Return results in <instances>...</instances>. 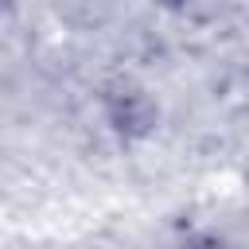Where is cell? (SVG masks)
I'll use <instances>...</instances> for the list:
<instances>
[{"mask_svg": "<svg viewBox=\"0 0 249 249\" xmlns=\"http://www.w3.org/2000/svg\"><path fill=\"white\" fill-rule=\"evenodd\" d=\"M183 249H233L226 237H198V241H191V245H183Z\"/></svg>", "mask_w": 249, "mask_h": 249, "instance_id": "3957f363", "label": "cell"}, {"mask_svg": "<svg viewBox=\"0 0 249 249\" xmlns=\"http://www.w3.org/2000/svg\"><path fill=\"white\" fill-rule=\"evenodd\" d=\"M105 117H109V124H113L117 136H124V140H144V136H152L156 124H160V105L152 101L148 89L124 82V86H113V89L105 93Z\"/></svg>", "mask_w": 249, "mask_h": 249, "instance_id": "6da1fadb", "label": "cell"}, {"mask_svg": "<svg viewBox=\"0 0 249 249\" xmlns=\"http://www.w3.org/2000/svg\"><path fill=\"white\" fill-rule=\"evenodd\" d=\"M160 4H163V8H191L195 0H160Z\"/></svg>", "mask_w": 249, "mask_h": 249, "instance_id": "277c9868", "label": "cell"}, {"mask_svg": "<svg viewBox=\"0 0 249 249\" xmlns=\"http://www.w3.org/2000/svg\"><path fill=\"white\" fill-rule=\"evenodd\" d=\"M214 105L230 117H249V62L226 66L214 78Z\"/></svg>", "mask_w": 249, "mask_h": 249, "instance_id": "7a4b0ae2", "label": "cell"}]
</instances>
